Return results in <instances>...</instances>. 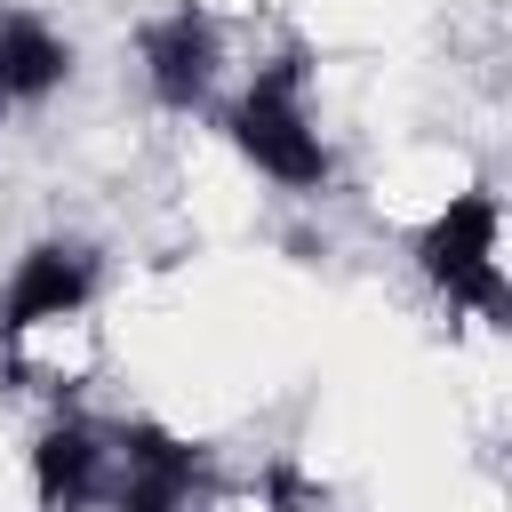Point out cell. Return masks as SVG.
<instances>
[{"label":"cell","instance_id":"6da1fadb","mask_svg":"<svg viewBox=\"0 0 512 512\" xmlns=\"http://www.w3.org/2000/svg\"><path fill=\"white\" fill-rule=\"evenodd\" d=\"M416 272L448 296V312H472L480 328H504V312H512V288H504V200L488 184H456L416 224Z\"/></svg>","mask_w":512,"mask_h":512},{"label":"cell","instance_id":"7a4b0ae2","mask_svg":"<svg viewBox=\"0 0 512 512\" xmlns=\"http://www.w3.org/2000/svg\"><path fill=\"white\" fill-rule=\"evenodd\" d=\"M96 288H104V256L96 240H32L8 280H0V344L24 336V328H48V320H72V312H96Z\"/></svg>","mask_w":512,"mask_h":512},{"label":"cell","instance_id":"3957f363","mask_svg":"<svg viewBox=\"0 0 512 512\" xmlns=\"http://www.w3.org/2000/svg\"><path fill=\"white\" fill-rule=\"evenodd\" d=\"M136 56H144V88H152V104H168V112H208L216 104V88H224V24L208 16V8H168V16H144L136 24Z\"/></svg>","mask_w":512,"mask_h":512},{"label":"cell","instance_id":"277c9868","mask_svg":"<svg viewBox=\"0 0 512 512\" xmlns=\"http://www.w3.org/2000/svg\"><path fill=\"white\" fill-rule=\"evenodd\" d=\"M64 80H72V40L32 8H0V88L16 104H40Z\"/></svg>","mask_w":512,"mask_h":512},{"label":"cell","instance_id":"5b68a950","mask_svg":"<svg viewBox=\"0 0 512 512\" xmlns=\"http://www.w3.org/2000/svg\"><path fill=\"white\" fill-rule=\"evenodd\" d=\"M8 112H16V96H8V88H0V120H8Z\"/></svg>","mask_w":512,"mask_h":512}]
</instances>
